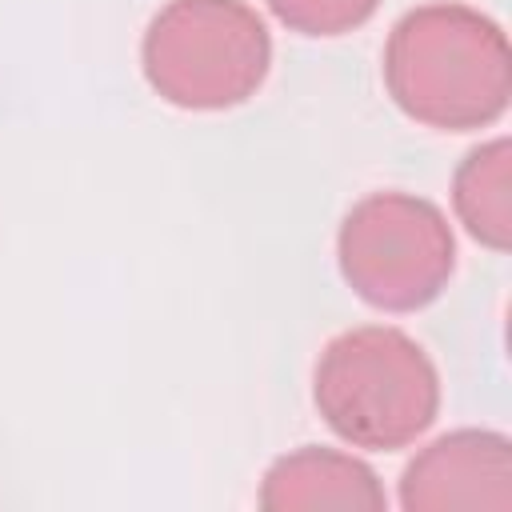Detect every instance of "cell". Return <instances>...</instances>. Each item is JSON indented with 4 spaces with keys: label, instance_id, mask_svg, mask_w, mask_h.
<instances>
[{
    "label": "cell",
    "instance_id": "cell-1",
    "mask_svg": "<svg viewBox=\"0 0 512 512\" xmlns=\"http://www.w3.org/2000/svg\"><path fill=\"white\" fill-rule=\"evenodd\" d=\"M384 84L416 124L440 132L484 128L504 116L512 96L508 36L472 4H420L388 32Z\"/></svg>",
    "mask_w": 512,
    "mask_h": 512
},
{
    "label": "cell",
    "instance_id": "cell-2",
    "mask_svg": "<svg viewBox=\"0 0 512 512\" xmlns=\"http://www.w3.org/2000/svg\"><path fill=\"white\" fill-rule=\"evenodd\" d=\"M324 424L352 448L396 452L420 440L440 412V372L392 324H360L324 344L312 372Z\"/></svg>",
    "mask_w": 512,
    "mask_h": 512
},
{
    "label": "cell",
    "instance_id": "cell-3",
    "mask_svg": "<svg viewBox=\"0 0 512 512\" xmlns=\"http://www.w3.org/2000/svg\"><path fill=\"white\" fill-rule=\"evenodd\" d=\"M140 68L164 104L224 112L260 92L272 36L244 0H168L144 32Z\"/></svg>",
    "mask_w": 512,
    "mask_h": 512
},
{
    "label": "cell",
    "instance_id": "cell-4",
    "mask_svg": "<svg viewBox=\"0 0 512 512\" xmlns=\"http://www.w3.org/2000/svg\"><path fill=\"white\" fill-rule=\"evenodd\" d=\"M336 264L364 304L380 312H416L448 288L456 272V236L432 200L372 192L340 220Z\"/></svg>",
    "mask_w": 512,
    "mask_h": 512
},
{
    "label": "cell",
    "instance_id": "cell-5",
    "mask_svg": "<svg viewBox=\"0 0 512 512\" xmlns=\"http://www.w3.org/2000/svg\"><path fill=\"white\" fill-rule=\"evenodd\" d=\"M408 512H508L512 508V444L504 432L456 428L420 448L400 476Z\"/></svg>",
    "mask_w": 512,
    "mask_h": 512
},
{
    "label": "cell",
    "instance_id": "cell-6",
    "mask_svg": "<svg viewBox=\"0 0 512 512\" xmlns=\"http://www.w3.org/2000/svg\"><path fill=\"white\" fill-rule=\"evenodd\" d=\"M260 508L268 512H324V508H364L388 504L380 476L352 452L304 444L280 456L260 480Z\"/></svg>",
    "mask_w": 512,
    "mask_h": 512
},
{
    "label": "cell",
    "instance_id": "cell-7",
    "mask_svg": "<svg viewBox=\"0 0 512 512\" xmlns=\"http://www.w3.org/2000/svg\"><path fill=\"white\" fill-rule=\"evenodd\" d=\"M452 208L468 236H476L492 252H508L512 244V144L496 136L472 148L452 176Z\"/></svg>",
    "mask_w": 512,
    "mask_h": 512
},
{
    "label": "cell",
    "instance_id": "cell-8",
    "mask_svg": "<svg viewBox=\"0 0 512 512\" xmlns=\"http://www.w3.org/2000/svg\"><path fill=\"white\" fill-rule=\"evenodd\" d=\"M268 8L300 36H340L372 20L380 0H268Z\"/></svg>",
    "mask_w": 512,
    "mask_h": 512
}]
</instances>
